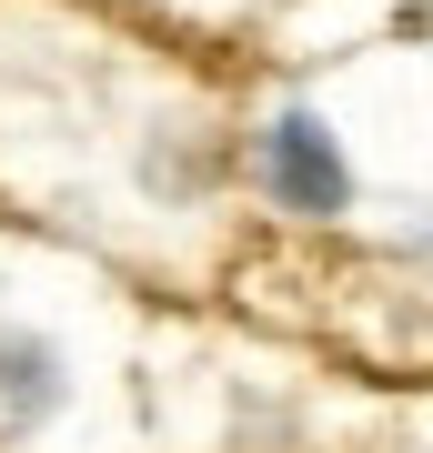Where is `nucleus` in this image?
I'll return each mask as SVG.
<instances>
[{
  "mask_svg": "<svg viewBox=\"0 0 433 453\" xmlns=\"http://www.w3.org/2000/svg\"><path fill=\"white\" fill-rule=\"evenodd\" d=\"M262 181H273L292 211H343V192H353V181H343V151L322 142L313 111H282L262 131Z\"/></svg>",
  "mask_w": 433,
  "mask_h": 453,
  "instance_id": "obj_1",
  "label": "nucleus"
},
{
  "mask_svg": "<svg viewBox=\"0 0 433 453\" xmlns=\"http://www.w3.org/2000/svg\"><path fill=\"white\" fill-rule=\"evenodd\" d=\"M50 403H61V363H50V342H20V333H0V434L41 423Z\"/></svg>",
  "mask_w": 433,
  "mask_h": 453,
  "instance_id": "obj_2",
  "label": "nucleus"
}]
</instances>
